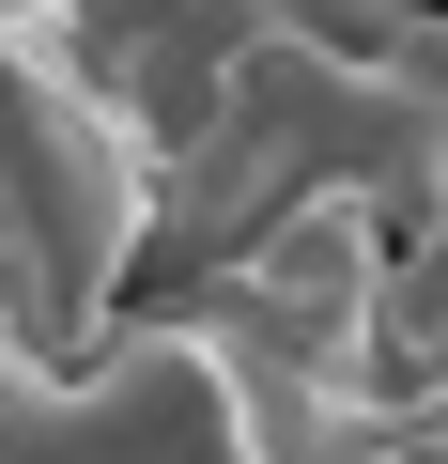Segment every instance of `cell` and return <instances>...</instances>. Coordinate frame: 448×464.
I'll use <instances>...</instances> for the list:
<instances>
[{"label":"cell","mask_w":448,"mask_h":464,"mask_svg":"<svg viewBox=\"0 0 448 464\" xmlns=\"http://www.w3.org/2000/svg\"><path fill=\"white\" fill-rule=\"evenodd\" d=\"M155 232H170V155L78 63H0V264L32 279V341H78Z\"/></svg>","instance_id":"cell-1"},{"label":"cell","mask_w":448,"mask_h":464,"mask_svg":"<svg viewBox=\"0 0 448 464\" xmlns=\"http://www.w3.org/2000/svg\"><path fill=\"white\" fill-rule=\"evenodd\" d=\"M371 356L433 402L448 387V201H417V232H386V295H371Z\"/></svg>","instance_id":"cell-2"}]
</instances>
